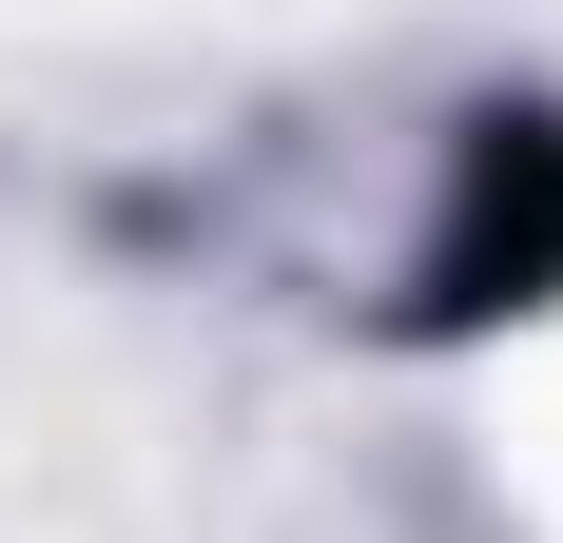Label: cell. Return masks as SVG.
Masks as SVG:
<instances>
[{
  "label": "cell",
  "instance_id": "6da1fadb",
  "mask_svg": "<svg viewBox=\"0 0 563 543\" xmlns=\"http://www.w3.org/2000/svg\"><path fill=\"white\" fill-rule=\"evenodd\" d=\"M563 253V136H486V195H466V253H448V291H486V272H544Z\"/></svg>",
  "mask_w": 563,
  "mask_h": 543
}]
</instances>
